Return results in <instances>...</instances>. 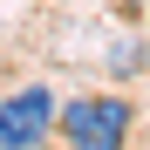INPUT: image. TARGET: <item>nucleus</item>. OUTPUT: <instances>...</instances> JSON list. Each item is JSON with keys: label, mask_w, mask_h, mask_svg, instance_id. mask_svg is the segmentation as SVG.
<instances>
[{"label": "nucleus", "mask_w": 150, "mask_h": 150, "mask_svg": "<svg viewBox=\"0 0 150 150\" xmlns=\"http://www.w3.org/2000/svg\"><path fill=\"white\" fill-rule=\"evenodd\" d=\"M55 130L75 150H116L137 130V109H130V96H75L68 109H55Z\"/></svg>", "instance_id": "f257e3e1"}, {"label": "nucleus", "mask_w": 150, "mask_h": 150, "mask_svg": "<svg viewBox=\"0 0 150 150\" xmlns=\"http://www.w3.org/2000/svg\"><path fill=\"white\" fill-rule=\"evenodd\" d=\"M48 130H55V96H48L41 82L14 89L7 103H0V150H34Z\"/></svg>", "instance_id": "f03ea898"}]
</instances>
